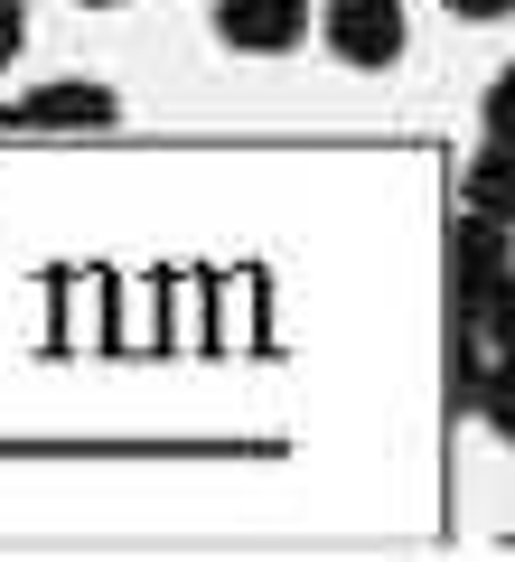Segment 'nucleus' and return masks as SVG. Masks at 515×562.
Segmentation results:
<instances>
[{
  "mask_svg": "<svg viewBox=\"0 0 515 562\" xmlns=\"http://www.w3.org/2000/svg\"><path fill=\"white\" fill-rule=\"evenodd\" d=\"M506 272H515V225L459 206V225H450V319L478 328V319H488V301L506 291Z\"/></svg>",
  "mask_w": 515,
  "mask_h": 562,
  "instance_id": "f257e3e1",
  "label": "nucleus"
},
{
  "mask_svg": "<svg viewBox=\"0 0 515 562\" xmlns=\"http://www.w3.org/2000/svg\"><path fill=\"white\" fill-rule=\"evenodd\" d=\"M122 94L94 76H57V85H29L20 103H0V132H113Z\"/></svg>",
  "mask_w": 515,
  "mask_h": 562,
  "instance_id": "f03ea898",
  "label": "nucleus"
},
{
  "mask_svg": "<svg viewBox=\"0 0 515 562\" xmlns=\"http://www.w3.org/2000/svg\"><path fill=\"white\" fill-rule=\"evenodd\" d=\"M403 38H413L403 0H328V57L376 76V66H403Z\"/></svg>",
  "mask_w": 515,
  "mask_h": 562,
  "instance_id": "7ed1b4c3",
  "label": "nucleus"
},
{
  "mask_svg": "<svg viewBox=\"0 0 515 562\" xmlns=\"http://www.w3.org/2000/svg\"><path fill=\"white\" fill-rule=\"evenodd\" d=\"M310 29H318L310 0H216V38L235 57H291Z\"/></svg>",
  "mask_w": 515,
  "mask_h": 562,
  "instance_id": "20e7f679",
  "label": "nucleus"
},
{
  "mask_svg": "<svg viewBox=\"0 0 515 562\" xmlns=\"http://www.w3.org/2000/svg\"><path fill=\"white\" fill-rule=\"evenodd\" d=\"M469 206L496 216V225H515V140H488L469 160Z\"/></svg>",
  "mask_w": 515,
  "mask_h": 562,
  "instance_id": "39448f33",
  "label": "nucleus"
},
{
  "mask_svg": "<svg viewBox=\"0 0 515 562\" xmlns=\"http://www.w3.org/2000/svg\"><path fill=\"white\" fill-rule=\"evenodd\" d=\"M478 422H488L496 441L515 450V357H496V366H488V384H478Z\"/></svg>",
  "mask_w": 515,
  "mask_h": 562,
  "instance_id": "423d86ee",
  "label": "nucleus"
},
{
  "mask_svg": "<svg viewBox=\"0 0 515 562\" xmlns=\"http://www.w3.org/2000/svg\"><path fill=\"white\" fill-rule=\"evenodd\" d=\"M478 384H488V366H478V328L450 319V403H459V413H478Z\"/></svg>",
  "mask_w": 515,
  "mask_h": 562,
  "instance_id": "0eeeda50",
  "label": "nucleus"
},
{
  "mask_svg": "<svg viewBox=\"0 0 515 562\" xmlns=\"http://www.w3.org/2000/svg\"><path fill=\"white\" fill-rule=\"evenodd\" d=\"M478 122H488V140H515V66H496V85L478 94Z\"/></svg>",
  "mask_w": 515,
  "mask_h": 562,
  "instance_id": "6e6552de",
  "label": "nucleus"
},
{
  "mask_svg": "<svg viewBox=\"0 0 515 562\" xmlns=\"http://www.w3.org/2000/svg\"><path fill=\"white\" fill-rule=\"evenodd\" d=\"M478 338H488L496 357H506V347H515V272H506V291H496V301H488V319H478Z\"/></svg>",
  "mask_w": 515,
  "mask_h": 562,
  "instance_id": "1a4fd4ad",
  "label": "nucleus"
},
{
  "mask_svg": "<svg viewBox=\"0 0 515 562\" xmlns=\"http://www.w3.org/2000/svg\"><path fill=\"white\" fill-rule=\"evenodd\" d=\"M20 38H29V20H20V0H0V66L20 57Z\"/></svg>",
  "mask_w": 515,
  "mask_h": 562,
  "instance_id": "9d476101",
  "label": "nucleus"
},
{
  "mask_svg": "<svg viewBox=\"0 0 515 562\" xmlns=\"http://www.w3.org/2000/svg\"><path fill=\"white\" fill-rule=\"evenodd\" d=\"M515 0H450V20H506Z\"/></svg>",
  "mask_w": 515,
  "mask_h": 562,
  "instance_id": "9b49d317",
  "label": "nucleus"
},
{
  "mask_svg": "<svg viewBox=\"0 0 515 562\" xmlns=\"http://www.w3.org/2000/svg\"><path fill=\"white\" fill-rule=\"evenodd\" d=\"M85 10H122V0H85Z\"/></svg>",
  "mask_w": 515,
  "mask_h": 562,
  "instance_id": "f8f14e48",
  "label": "nucleus"
}]
</instances>
